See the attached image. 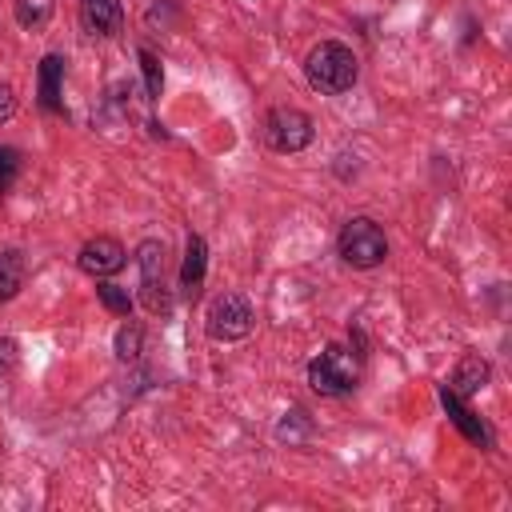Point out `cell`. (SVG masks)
Returning a JSON list of instances; mask_svg holds the SVG:
<instances>
[{
  "mask_svg": "<svg viewBox=\"0 0 512 512\" xmlns=\"http://www.w3.org/2000/svg\"><path fill=\"white\" fill-rule=\"evenodd\" d=\"M488 376H492V368H488V360L484 356H476V352H468V356H460V364L452 368V380H448V388L456 392V396H476L484 384H488Z\"/></svg>",
  "mask_w": 512,
  "mask_h": 512,
  "instance_id": "11",
  "label": "cell"
},
{
  "mask_svg": "<svg viewBox=\"0 0 512 512\" xmlns=\"http://www.w3.org/2000/svg\"><path fill=\"white\" fill-rule=\"evenodd\" d=\"M136 264H140V304L152 316H168L172 312V292H168V244L164 240H144L136 248Z\"/></svg>",
  "mask_w": 512,
  "mask_h": 512,
  "instance_id": "3",
  "label": "cell"
},
{
  "mask_svg": "<svg viewBox=\"0 0 512 512\" xmlns=\"http://www.w3.org/2000/svg\"><path fill=\"white\" fill-rule=\"evenodd\" d=\"M336 252H340V260L352 264V268H376V264H384V256H388L384 228H380L376 220H368V216H352V220L340 228V236H336Z\"/></svg>",
  "mask_w": 512,
  "mask_h": 512,
  "instance_id": "4",
  "label": "cell"
},
{
  "mask_svg": "<svg viewBox=\"0 0 512 512\" xmlns=\"http://www.w3.org/2000/svg\"><path fill=\"white\" fill-rule=\"evenodd\" d=\"M360 356L364 352H352L344 344H328L312 364H308V384L312 392L320 396H344L356 388L360 380Z\"/></svg>",
  "mask_w": 512,
  "mask_h": 512,
  "instance_id": "2",
  "label": "cell"
},
{
  "mask_svg": "<svg viewBox=\"0 0 512 512\" xmlns=\"http://www.w3.org/2000/svg\"><path fill=\"white\" fill-rule=\"evenodd\" d=\"M12 116H16V92H12V84L0 80V124H8Z\"/></svg>",
  "mask_w": 512,
  "mask_h": 512,
  "instance_id": "19",
  "label": "cell"
},
{
  "mask_svg": "<svg viewBox=\"0 0 512 512\" xmlns=\"http://www.w3.org/2000/svg\"><path fill=\"white\" fill-rule=\"evenodd\" d=\"M124 260H128V252H124V244H120L116 236H92V240H84V248L76 252L80 272L92 276V280L116 276V272L124 268Z\"/></svg>",
  "mask_w": 512,
  "mask_h": 512,
  "instance_id": "7",
  "label": "cell"
},
{
  "mask_svg": "<svg viewBox=\"0 0 512 512\" xmlns=\"http://www.w3.org/2000/svg\"><path fill=\"white\" fill-rule=\"evenodd\" d=\"M204 268H208V244H204V236H188L184 264H180V288L196 292L204 284Z\"/></svg>",
  "mask_w": 512,
  "mask_h": 512,
  "instance_id": "12",
  "label": "cell"
},
{
  "mask_svg": "<svg viewBox=\"0 0 512 512\" xmlns=\"http://www.w3.org/2000/svg\"><path fill=\"white\" fill-rule=\"evenodd\" d=\"M16 368V340H0V372Z\"/></svg>",
  "mask_w": 512,
  "mask_h": 512,
  "instance_id": "20",
  "label": "cell"
},
{
  "mask_svg": "<svg viewBox=\"0 0 512 512\" xmlns=\"http://www.w3.org/2000/svg\"><path fill=\"white\" fill-rule=\"evenodd\" d=\"M252 324H256V312L240 292H220L204 312V332L212 340H220V344L244 340L252 332Z\"/></svg>",
  "mask_w": 512,
  "mask_h": 512,
  "instance_id": "5",
  "label": "cell"
},
{
  "mask_svg": "<svg viewBox=\"0 0 512 512\" xmlns=\"http://www.w3.org/2000/svg\"><path fill=\"white\" fill-rule=\"evenodd\" d=\"M112 348H116V356L120 360H136L140 356V348H144V328L140 324H120L116 328V340H112Z\"/></svg>",
  "mask_w": 512,
  "mask_h": 512,
  "instance_id": "16",
  "label": "cell"
},
{
  "mask_svg": "<svg viewBox=\"0 0 512 512\" xmlns=\"http://www.w3.org/2000/svg\"><path fill=\"white\" fill-rule=\"evenodd\" d=\"M80 28L88 36H116L124 28V4L120 0H80Z\"/></svg>",
  "mask_w": 512,
  "mask_h": 512,
  "instance_id": "9",
  "label": "cell"
},
{
  "mask_svg": "<svg viewBox=\"0 0 512 512\" xmlns=\"http://www.w3.org/2000/svg\"><path fill=\"white\" fill-rule=\"evenodd\" d=\"M136 56H140V72H144V92H148V100H160V92H164V68H160V56H156L152 48H140Z\"/></svg>",
  "mask_w": 512,
  "mask_h": 512,
  "instance_id": "15",
  "label": "cell"
},
{
  "mask_svg": "<svg viewBox=\"0 0 512 512\" xmlns=\"http://www.w3.org/2000/svg\"><path fill=\"white\" fill-rule=\"evenodd\" d=\"M316 128H312V116L292 108V104H280L264 116V140L276 148V152H304L312 144Z\"/></svg>",
  "mask_w": 512,
  "mask_h": 512,
  "instance_id": "6",
  "label": "cell"
},
{
  "mask_svg": "<svg viewBox=\"0 0 512 512\" xmlns=\"http://www.w3.org/2000/svg\"><path fill=\"white\" fill-rule=\"evenodd\" d=\"M440 404H444V412H448V420L472 440V444H480V448H492V428L468 408V400L464 396H456L448 384H440Z\"/></svg>",
  "mask_w": 512,
  "mask_h": 512,
  "instance_id": "8",
  "label": "cell"
},
{
  "mask_svg": "<svg viewBox=\"0 0 512 512\" xmlns=\"http://www.w3.org/2000/svg\"><path fill=\"white\" fill-rule=\"evenodd\" d=\"M96 296H100V304H104L112 316H128V312H132V296H128L120 284L100 280V284H96Z\"/></svg>",
  "mask_w": 512,
  "mask_h": 512,
  "instance_id": "17",
  "label": "cell"
},
{
  "mask_svg": "<svg viewBox=\"0 0 512 512\" xmlns=\"http://www.w3.org/2000/svg\"><path fill=\"white\" fill-rule=\"evenodd\" d=\"M52 12H56V0H12V16H16V24L20 28H44L48 20H52Z\"/></svg>",
  "mask_w": 512,
  "mask_h": 512,
  "instance_id": "14",
  "label": "cell"
},
{
  "mask_svg": "<svg viewBox=\"0 0 512 512\" xmlns=\"http://www.w3.org/2000/svg\"><path fill=\"white\" fill-rule=\"evenodd\" d=\"M24 276H28L24 256H20L16 248L0 252V304H4V300H12V296L24 288Z\"/></svg>",
  "mask_w": 512,
  "mask_h": 512,
  "instance_id": "13",
  "label": "cell"
},
{
  "mask_svg": "<svg viewBox=\"0 0 512 512\" xmlns=\"http://www.w3.org/2000/svg\"><path fill=\"white\" fill-rule=\"evenodd\" d=\"M36 84H40V108H44L48 116H60V112H64V100H60V84H64V56L48 52V56L40 60Z\"/></svg>",
  "mask_w": 512,
  "mask_h": 512,
  "instance_id": "10",
  "label": "cell"
},
{
  "mask_svg": "<svg viewBox=\"0 0 512 512\" xmlns=\"http://www.w3.org/2000/svg\"><path fill=\"white\" fill-rule=\"evenodd\" d=\"M16 176H20V152L16 148H0V196H8Z\"/></svg>",
  "mask_w": 512,
  "mask_h": 512,
  "instance_id": "18",
  "label": "cell"
},
{
  "mask_svg": "<svg viewBox=\"0 0 512 512\" xmlns=\"http://www.w3.org/2000/svg\"><path fill=\"white\" fill-rule=\"evenodd\" d=\"M304 76H308V84H312L320 96H340V92H348V88L356 84L360 60H356V52H352L348 44H340V40H320V44L304 56Z\"/></svg>",
  "mask_w": 512,
  "mask_h": 512,
  "instance_id": "1",
  "label": "cell"
}]
</instances>
